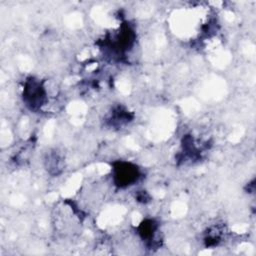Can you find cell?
<instances>
[{"label": "cell", "mask_w": 256, "mask_h": 256, "mask_svg": "<svg viewBox=\"0 0 256 256\" xmlns=\"http://www.w3.org/2000/svg\"><path fill=\"white\" fill-rule=\"evenodd\" d=\"M115 177L118 179L119 185H129L137 178V169L128 164H121L116 168Z\"/></svg>", "instance_id": "cell-1"}]
</instances>
